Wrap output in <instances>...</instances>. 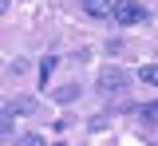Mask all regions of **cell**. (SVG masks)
<instances>
[{
    "label": "cell",
    "mask_w": 158,
    "mask_h": 146,
    "mask_svg": "<svg viewBox=\"0 0 158 146\" xmlns=\"http://www.w3.org/2000/svg\"><path fill=\"white\" fill-rule=\"evenodd\" d=\"M4 8H8V0H0V12H4Z\"/></svg>",
    "instance_id": "10"
},
{
    "label": "cell",
    "mask_w": 158,
    "mask_h": 146,
    "mask_svg": "<svg viewBox=\"0 0 158 146\" xmlns=\"http://www.w3.org/2000/svg\"><path fill=\"white\" fill-rule=\"evenodd\" d=\"M59 146H63V142H59Z\"/></svg>",
    "instance_id": "11"
},
{
    "label": "cell",
    "mask_w": 158,
    "mask_h": 146,
    "mask_svg": "<svg viewBox=\"0 0 158 146\" xmlns=\"http://www.w3.org/2000/svg\"><path fill=\"white\" fill-rule=\"evenodd\" d=\"M138 79H142V83H154L158 71H154V67H142V71H138Z\"/></svg>",
    "instance_id": "8"
},
{
    "label": "cell",
    "mask_w": 158,
    "mask_h": 146,
    "mask_svg": "<svg viewBox=\"0 0 158 146\" xmlns=\"http://www.w3.org/2000/svg\"><path fill=\"white\" fill-rule=\"evenodd\" d=\"M8 126H12V115H8V111H0V138L8 134Z\"/></svg>",
    "instance_id": "9"
},
{
    "label": "cell",
    "mask_w": 158,
    "mask_h": 146,
    "mask_svg": "<svg viewBox=\"0 0 158 146\" xmlns=\"http://www.w3.org/2000/svg\"><path fill=\"white\" fill-rule=\"evenodd\" d=\"M56 55H44V59H40V83H44V87H48V75H52V71H56Z\"/></svg>",
    "instance_id": "5"
},
{
    "label": "cell",
    "mask_w": 158,
    "mask_h": 146,
    "mask_svg": "<svg viewBox=\"0 0 158 146\" xmlns=\"http://www.w3.org/2000/svg\"><path fill=\"white\" fill-rule=\"evenodd\" d=\"M111 4H115V0H83V12L95 16V20H107V16H111Z\"/></svg>",
    "instance_id": "3"
},
{
    "label": "cell",
    "mask_w": 158,
    "mask_h": 146,
    "mask_svg": "<svg viewBox=\"0 0 158 146\" xmlns=\"http://www.w3.org/2000/svg\"><path fill=\"white\" fill-rule=\"evenodd\" d=\"M75 95H79V87H75V83H67V87H59V91H56V103H71Z\"/></svg>",
    "instance_id": "6"
},
{
    "label": "cell",
    "mask_w": 158,
    "mask_h": 146,
    "mask_svg": "<svg viewBox=\"0 0 158 146\" xmlns=\"http://www.w3.org/2000/svg\"><path fill=\"white\" fill-rule=\"evenodd\" d=\"M32 111H36L32 99H12V103H8V115H32Z\"/></svg>",
    "instance_id": "4"
},
{
    "label": "cell",
    "mask_w": 158,
    "mask_h": 146,
    "mask_svg": "<svg viewBox=\"0 0 158 146\" xmlns=\"http://www.w3.org/2000/svg\"><path fill=\"white\" fill-rule=\"evenodd\" d=\"M111 16H115V24L131 28V24H142V20H146V8H142L138 0H115V4H111Z\"/></svg>",
    "instance_id": "1"
},
{
    "label": "cell",
    "mask_w": 158,
    "mask_h": 146,
    "mask_svg": "<svg viewBox=\"0 0 158 146\" xmlns=\"http://www.w3.org/2000/svg\"><path fill=\"white\" fill-rule=\"evenodd\" d=\"M127 83H131V75H127L123 67H107V71L99 75V91H103V95H118V91H127Z\"/></svg>",
    "instance_id": "2"
},
{
    "label": "cell",
    "mask_w": 158,
    "mask_h": 146,
    "mask_svg": "<svg viewBox=\"0 0 158 146\" xmlns=\"http://www.w3.org/2000/svg\"><path fill=\"white\" fill-rule=\"evenodd\" d=\"M16 146H44V138H40V134H20Z\"/></svg>",
    "instance_id": "7"
}]
</instances>
